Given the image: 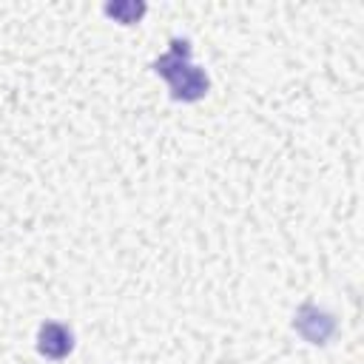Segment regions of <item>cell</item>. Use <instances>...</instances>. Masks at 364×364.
<instances>
[{
  "label": "cell",
  "mask_w": 364,
  "mask_h": 364,
  "mask_svg": "<svg viewBox=\"0 0 364 364\" xmlns=\"http://www.w3.org/2000/svg\"><path fill=\"white\" fill-rule=\"evenodd\" d=\"M171 54H165L162 60H156L154 71L162 74L171 88H173V100H199L205 91H208V77L188 63V54H191V43L188 40H173L171 43Z\"/></svg>",
  "instance_id": "cell-1"
},
{
  "label": "cell",
  "mask_w": 364,
  "mask_h": 364,
  "mask_svg": "<svg viewBox=\"0 0 364 364\" xmlns=\"http://www.w3.org/2000/svg\"><path fill=\"white\" fill-rule=\"evenodd\" d=\"M37 347H40V353H43L46 358L60 361V358H65V355L71 353V347H74V336H71V330H68L65 324L46 321V324L40 327Z\"/></svg>",
  "instance_id": "cell-2"
},
{
  "label": "cell",
  "mask_w": 364,
  "mask_h": 364,
  "mask_svg": "<svg viewBox=\"0 0 364 364\" xmlns=\"http://www.w3.org/2000/svg\"><path fill=\"white\" fill-rule=\"evenodd\" d=\"M105 11L114 17H122V23H134L145 14V6L142 3H117V6H105Z\"/></svg>",
  "instance_id": "cell-4"
},
{
  "label": "cell",
  "mask_w": 364,
  "mask_h": 364,
  "mask_svg": "<svg viewBox=\"0 0 364 364\" xmlns=\"http://www.w3.org/2000/svg\"><path fill=\"white\" fill-rule=\"evenodd\" d=\"M296 327H299V333L307 338V341H313V344H324V338L333 333V318L327 316V313H321V310H316L313 304H304L301 310H299V316H296V321H293Z\"/></svg>",
  "instance_id": "cell-3"
}]
</instances>
